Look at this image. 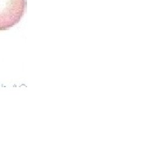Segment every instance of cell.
I'll return each mask as SVG.
<instances>
[{"label":"cell","instance_id":"6da1fadb","mask_svg":"<svg viewBox=\"0 0 141 159\" xmlns=\"http://www.w3.org/2000/svg\"><path fill=\"white\" fill-rule=\"evenodd\" d=\"M27 0H0V31L19 23L27 9Z\"/></svg>","mask_w":141,"mask_h":159}]
</instances>
